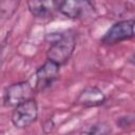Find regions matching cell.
<instances>
[{"instance_id":"1","label":"cell","mask_w":135,"mask_h":135,"mask_svg":"<svg viewBox=\"0 0 135 135\" xmlns=\"http://www.w3.org/2000/svg\"><path fill=\"white\" fill-rule=\"evenodd\" d=\"M76 47V36L71 31L60 33L55 39L51 40V44L46 51V59L58 65L65 64L72 57Z\"/></svg>"},{"instance_id":"2","label":"cell","mask_w":135,"mask_h":135,"mask_svg":"<svg viewBox=\"0 0 135 135\" xmlns=\"http://www.w3.org/2000/svg\"><path fill=\"white\" fill-rule=\"evenodd\" d=\"M38 118V104L31 98L16 105L12 113V123L17 129H25L32 126Z\"/></svg>"},{"instance_id":"3","label":"cell","mask_w":135,"mask_h":135,"mask_svg":"<svg viewBox=\"0 0 135 135\" xmlns=\"http://www.w3.org/2000/svg\"><path fill=\"white\" fill-rule=\"evenodd\" d=\"M134 19L121 20L114 23L108 32L102 36L101 43L107 45H114L126 40H130L134 37Z\"/></svg>"},{"instance_id":"4","label":"cell","mask_w":135,"mask_h":135,"mask_svg":"<svg viewBox=\"0 0 135 135\" xmlns=\"http://www.w3.org/2000/svg\"><path fill=\"white\" fill-rule=\"evenodd\" d=\"M34 86L28 81H20L8 85L3 94V103L6 107L15 108L16 105L34 98Z\"/></svg>"},{"instance_id":"5","label":"cell","mask_w":135,"mask_h":135,"mask_svg":"<svg viewBox=\"0 0 135 135\" xmlns=\"http://www.w3.org/2000/svg\"><path fill=\"white\" fill-rule=\"evenodd\" d=\"M60 65L53 61L46 60L41 66H39L35 74V90L44 91L52 86L54 82L59 78Z\"/></svg>"},{"instance_id":"6","label":"cell","mask_w":135,"mask_h":135,"mask_svg":"<svg viewBox=\"0 0 135 135\" xmlns=\"http://www.w3.org/2000/svg\"><path fill=\"white\" fill-rule=\"evenodd\" d=\"M91 0H61L58 5L59 12L70 19H80L93 12Z\"/></svg>"},{"instance_id":"7","label":"cell","mask_w":135,"mask_h":135,"mask_svg":"<svg viewBox=\"0 0 135 135\" xmlns=\"http://www.w3.org/2000/svg\"><path fill=\"white\" fill-rule=\"evenodd\" d=\"M105 100L107 97L99 88L86 86L84 90H82L79 93L76 102L84 108H95L103 104Z\"/></svg>"},{"instance_id":"8","label":"cell","mask_w":135,"mask_h":135,"mask_svg":"<svg viewBox=\"0 0 135 135\" xmlns=\"http://www.w3.org/2000/svg\"><path fill=\"white\" fill-rule=\"evenodd\" d=\"M30 13L37 18H46L52 15L56 0H27Z\"/></svg>"},{"instance_id":"9","label":"cell","mask_w":135,"mask_h":135,"mask_svg":"<svg viewBox=\"0 0 135 135\" xmlns=\"http://www.w3.org/2000/svg\"><path fill=\"white\" fill-rule=\"evenodd\" d=\"M21 0H0V15L4 18L12 17L18 9Z\"/></svg>"},{"instance_id":"10","label":"cell","mask_w":135,"mask_h":135,"mask_svg":"<svg viewBox=\"0 0 135 135\" xmlns=\"http://www.w3.org/2000/svg\"><path fill=\"white\" fill-rule=\"evenodd\" d=\"M89 130H85L84 133H89V134H109L111 133V128L103 122H99V123H95L92 127H89Z\"/></svg>"}]
</instances>
